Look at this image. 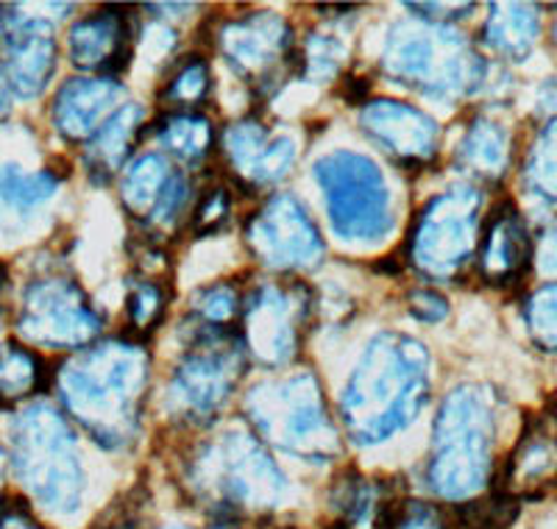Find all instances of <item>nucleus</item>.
I'll list each match as a JSON object with an SVG mask.
<instances>
[{"instance_id": "f257e3e1", "label": "nucleus", "mask_w": 557, "mask_h": 529, "mask_svg": "<svg viewBox=\"0 0 557 529\" xmlns=\"http://www.w3.org/2000/svg\"><path fill=\"white\" fill-rule=\"evenodd\" d=\"M430 398V357L405 334H380L343 393L348 435L360 446L387 441Z\"/></svg>"}, {"instance_id": "f03ea898", "label": "nucleus", "mask_w": 557, "mask_h": 529, "mask_svg": "<svg viewBox=\"0 0 557 529\" xmlns=\"http://www.w3.org/2000/svg\"><path fill=\"white\" fill-rule=\"evenodd\" d=\"M146 382V362L134 346L89 348L62 371V398L67 410L96 435L103 446L128 441L126 427L134 421L132 407Z\"/></svg>"}, {"instance_id": "7ed1b4c3", "label": "nucleus", "mask_w": 557, "mask_h": 529, "mask_svg": "<svg viewBox=\"0 0 557 529\" xmlns=\"http://www.w3.org/2000/svg\"><path fill=\"white\" fill-rule=\"evenodd\" d=\"M494 421L482 398L471 387H460L446 398L435 423V457L430 482L444 499H466L480 491L491 468Z\"/></svg>"}, {"instance_id": "20e7f679", "label": "nucleus", "mask_w": 557, "mask_h": 529, "mask_svg": "<svg viewBox=\"0 0 557 529\" xmlns=\"http://www.w3.org/2000/svg\"><path fill=\"white\" fill-rule=\"evenodd\" d=\"M332 232L346 243H376L393 229L391 193L376 162L355 151H335L315 162Z\"/></svg>"}, {"instance_id": "39448f33", "label": "nucleus", "mask_w": 557, "mask_h": 529, "mask_svg": "<svg viewBox=\"0 0 557 529\" xmlns=\"http://www.w3.org/2000/svg\"><path fill=\"white\" fill-rule=\"evenodd\" d=\"M14 468L28 491L51 513H73L82 499V466L67 423L34 407L14 429Z\"/></svg>"}, {"instance_id": "423d86ee", "label": "nucleus", "mask_w": 557, "mask_h": 529, "mask_svg": "<svg viewBox=\"0 0 557 529\" xmlns=\"http://www.w3.org/2000/svg\"><path fill=\"white\" fill-rule=\"evenodd\" d=\"M385 67L401 84L426 95H451L474 87L482 78L480 57L446 28H396L387 39Z\"/></svg>"}, {"instance_id": "0eeeda50", "label": "nucleus", "mask_w": 557, "mask_h": 529, "mask_svg": "<svg viewBox=\"0 0 557 529\" xmlns=\"http://www.w3.org/2000/svg\"><path fill=\"white\" fill-rule=\"evenodd\" d=\"M476 189H455L426 204L410 237V257L432 279H451L476 251Z\"/></svg>"}, {"instance_id": "6e6552de", "label": "nucleus", "mask_w": 557, "mask_h": 529, "mask_svg": "<svg viewBox=\"0 0 557 529\" xmlns=\"http://www.w3.org/2000/svg\"><path fill=\"white\" fill-rule=\"evenodd\" d=\"M226 62L265 93H276L282 78L305 70V53L293 45V32L276 14L257 12L228 23L221 34Z\"/></svg>"}, {"instance_id": "1a4fd4ad", "label": "nucleus", "mask_w": 557, "mask_h": 529, "mask_svg": "<svg viewBox=\"0 0 557 529\" xmlns=\"http://www.w3.org/2000/svg\"><path fill=\"white\" fill-rule=\"evenodd\" d=\"M20 332L32 343L76 348L98 334V316L89 309L78 284L67 279H39L23 296Z\"/></svg>"}, {"instance_id": "9d476101", "label": "nucleus", "mask_w": 557, "mask_h": 529, "mask_svg": "<svg viewBox=\"0 0 557 529\" xmlns=\"http://www.w3.org/2000/svg\"><path fill=\"white\" fill-rule=\"evenodd\" d=\"M248 251L268 268H310L323 251L321 234L305 207L290 196H273L246 223Z\"/></svg>"}, {"instance_id": "9b49d317", "label": "nucleus", "mask_w": 557, "mask_h": 529, "mask_svg": "<svg viewBox=\"0 0 557 529\" xmlns=\"http://www.w3.org/2000/svg\"><path fill=\"white\" fill-rule=\"evenodd\" d=\"M240 343L228 337V332L201 329L196 346L182 359L176 371L173 391L196 413H212L240 377Z\"/></svg>"}, {"instance_id": "f8f14e48", "label": "nucleus", "mask_w": 557, "mask_h": 529, "mask_svg": "<svg viewBox=\"0 0 557 529\" xmlns=\"http://www.w3.org/2000/svg\"><path fill=\"white\" fill-rule=\"evenodd\" d=\"M3 34V70L20 98H37L57 70V37L53 26L26 14H0Z\"/></svg>"}, {"instance_id": "ddd939ff", "label": "nucleus", "mask_w": 557, "mask_h": 529, "mask_svg": "<svg viewBox=\"0 0 557 529\" xmlns=\"http://www.w3.org/2000/svg\"><path fill=\"white\" fill-rule=\"evenodd\" d=\"M362 128L382 151L405 168L426 164L437 151V126L430 114L401 101H371L362 109Z\"/></svg>"}, {"instance_id": "4468645a", "label": "nucleus", "mask_w": 557, "mask_h": 529, "mask_svg": "<svg viewBox=\"0 0 557 529\" xmlns=\"http://www.w3.org/2000/svg\"><path fill=\"white\" fill-rule=\"evenodd\" d=\"M126 9L112 7L89 14L70 28V62L76 67L101 73V78H114L132 62V17Z\"/></svg>"}, {"instance_id": "2eb2a0df", "label": "nucleus", "mask_w": 557, "mask_h": 529, "mask_svg": "<svg viewBox=\"0 0 557 529\" xmlns=\"http://www.w3.org/2000/svg\"><path fill=\"white\" fill-rule=\"evenodd\" d=\"M532 259V239L524 218L510 201L494 207L480 232V273L487 284H516Z\"/></svg>"}, {"instance_id": "dca6fc26", "label": "nucleus", "mask_w": 557, "mask_h": 529, "mask_svg": "<svg viewBox=\"0 0 557 529\" xmlns=\"http://www.w3.org/2000/svg\"><path fill=\"white\" fill-rule=\"evenodd\" d=\"M123 87L114 78H70L53 98V126L70 143H84L117 112Z\"/></svg>"}, {"instance_id": "f3484780", "label": "nucleus", "mask_w": 557, "mask_h": 529, "mask_svg": "<svg viewBox=\"0 0 557 529\" xmlns=\"http://www.w3.org/2000/svg\"><path fill=\"white\" fill-rule=\"evenodd\" d=\"M223 146L237 176L248 179L251 184H273L285 179L296 159L293 139H271L257 120L235 123L223 137Z\"/></svg>"}, {"instance_id": "a211bd4d", "label": "nucleus", "mask_w": 557, "mask_h": 529, "mask_svg": "<svg viewBox=\"0 0 557 529\" xmlns=\"http://www.w3.org/2000/svg\"><path fill=\"white\" fill-rule=\"evenodd\" d=\"M296 298L282 291H260L248 304V343L268 366L293 357L296 348Z\"/></svg>"}, {"instance_id": "6ab92c4d", "label": "nucleus", "mask_w": 557, "mask_h": 529, "mask_svg": "<svg viewBox=\"0 0 557 529\" xmlns=\"http://www.w3.org/2000/svg\"><path fill=\"white\" fill-rule=\"evenodd\" d=\"M139 123H143V109L139 107H123L112 114V118L98 128V134L89 139L84 162H87L89 176L98 182H107L114 173L121 171L123 162L132 153L134 139L139 137Z\"/></svg>"}, {"instance_id": "aec40b11", "label": "nucleus", "mask_w": 557, "mask_h": 529, "mask_svg": "<svg viewBox=\"0 0 557 529\" xmlns=\"http://www.w3.org/2000/svg\"><path fill=\"white\" fill-rule=\"evenodd\" d=\"M173 173L168 168L165 157H159V153H143L139 159H134L128 164L126 176H123V187H121V198L126 204L128 212L139 221H148L151 212L157 209L159 198L165 193V187L171 184Z\"/></svg>"}, {"instance_id": "412c9836", "label": "nucleus", "mask_w": 557, "mask_h": 529, "mask_svg": "<svg viewBox=\"0 0 557 529\" xmlns=\"http://www.w3.org/2000/svg\"><path fill=\"white\" fill-rule=\"evenodd\" d=\"M541 32V20L532 7H494L485 26V42L505 57L521 59Z\"/></svg>"}, {"instance_id": "4be33fe9", "label": "nucleus", "mask_w": 557, "mask_h": 529, "mask_svg": "<svg viewBox=\"0 0 557 529\" xmlns=\"http://www.w3.org/2000/svg\"><path fill=\"white\" fill-rule=\"evenodd\" d=\"M159 143H162L165 151L173 153L178 162L196 164L212 151L215 128H212V123H209L203 114H168V118L159 123Z\"/></svg>"}, {"instance_id": "5701e85b", "label": "nucleus", "mask_w": 557, "mask_h": 529, "mask_svg": "<svg viewBox=\"0 0 557 529\" xmlns=\"http://www.w3.org/2000/svg\"><path fill=\"white\" fill-rule=\"evenodd\" d=\"M460 157L480 176H502L507 168V157H510L507 132L494 120H476V123H471L466 139H462Z\"/></svg>"}, {"instance_id": "b1692460", "label": "nucleus", "mask_w": 557, "mask_h": 529, "mask_svg": "<svg viewBox=\"0 0 557 529\" xmlns=\"http://www.w3.org/2000/svg\"><path fill=\"white\" fill-rule=\"evenodd\" d=\"M45 362L28 348L9 343L0 348V404H12L45 387Z\"/></svg>"}, {"instance_id": "393cba45", "label": "nucleus", "mask_w": 557, "mask_h": 529, "mask_svg": "<svg viewBox=\"0 0 557 529\" xmlns=\"http://www.w3.org/2000/svg\"><path fill=\"white\" fill-rule=\"evenodd\" d=\"M209 87H212V78H209L207 62L198 57H187L178 64L176 73L168 78L165 87L159 89V101L173 109L171 114L193 112L207 101Z\"/></svg>"}, {"instance_id": "a878e982", "label": "nucleus", "mask_w": 557, "mask_h": 529, "mask_svg": "<svg viewBox=\"0 0 557 529\" xmlns=\"http://www.w3.org/2000/svg\"><path fill=\"white\" fill-rule=\"evenodd\" d=\"M57 176L51 171L23 173L17 168H0V207L28 209L53 196Z\"/></svg>"}, {"instance_id": "bb28decb", "label": "nucleus", "mask_w": 557, "mask_h": 529, "mask_svg": "<svg viewBox=\"0 0 557 529\" xmlns=\"http://www.w3.org/2000/svg\"><path fill=\"white\" fill-rule=\"evenodd\" d=\"M527 184L546 201L557 204V120L546 123L527 157Z\"/></svg>"}, {"instance_id": "cd10ccee", "label": "nucleus", "mask_w": 557, "mask_h": 529, "mask_svg": "<svg viewBox=\"0 0 557 529\" xmlns=\"http://www.w3.org/2000/svg\"><path fill=\"white\" fill-rule=\"evenodd\" d=\"M516 516H519V496H513L510 491H496L494 496L457 507L460 529H510Z\"/></svg>"}, {"instance_id": "c85d7f7f", "label": "nucleus", "mask_w": 557, "mask_h": 529, "mask_svg": "<svg viewBox=\"0 0 557 529\" xmlns=\"http://www.w3.org/2000/svg\"><path fill=\"white\" fill-rule=\"evenodd\" d=\"M193 312L201 329L226 332L228 323H235V318L240 316V296L232 284H209L193 298Z\"/></svg>"}, {"instance_id": "c756f323", "label": "nucleus", "mask_w": 557, "mask_h": 529, "mask_svg": "<svg viewBox=\"0 0 557 529\" xmlns=\"http://www.w3.org/2000/svg\"><path fill=\"white\" fill-rule=\"evenodd\" d=\"M527 327H530L532 341L544 352H557V282L544 284L527 302Z\"/></svg>"}, {"instance_id": "7c9ffc66", "label": "nucleus", "mask_w": 557, "mask_h": 529, "mask_svg": "<svg viewBox=\"0 0 557 529\" xmlns=\"http://www.w3.org/2000/svg\"><path fill=\"white\" fill-rule=\"evenodd\" d=\"M168 298H171V293H168V282H162V279L134 282L132 298H128V316H132L134 327L139 332H151L165 316Z\"/></svg>"}, {"instance_id": "2f4dec72", "label": "nucleus", "mask_w": 557, "mask_h": 529, "mask_svg": "<svg viewBox=\"0 0 557 529\" xmlns=\"http://www.w3.org/2000/svg\"><path fill=\"white\" fill-rule=\"evenodd\" d=\"M232 218V193L226 187H209L203 189L201 201L193 209V234L196 237H209L228 226Z\"/></svg>"}, {"instance_id": "473e14b6", "label": "nucleus", "mask_w": 557, "mask_h": 529, "mask_svg": "<svg viewBox=\"0 0 557 529\" xmlns=\"http://www.w3.org/2000/svg\"><path fill=\"white\" fill-rule=\"evenodd\" d=\"M187 189H190V182L184 179V173H173L171 184L165 187L162 198H159L157 209L148 218V226L153 229H168L178 221V214H182L184 201H187Z\"/></svg>"}, {"instance_id": "72a5a7b5", "label": "nucleus", "mask_w": 557, "mask_h": 529, "mask_svg": "<svg viewBox=\"0 0 557 529\" xmlns=\"http://www.w3.org/2000/svg\"><path fill=\"white\" fill-rule=\"evenodd\" d=\"M305 53V70H312L318 76H332L341 70L343 62V45L332 42L326 37H318L312 39L310 51H301Z\"/></svg>"}, {"instance_id": "f704fd0d", "label": "nucleus", "mask_w": 557, "mask_h": 529, "mask_svg": "<svg viewBox=\"0 0 557 529\" xmlns=\"http://www.w3.org/2000/svg\"><path fill=\"white\" fill-rule=\"evenodd\" d=\"M407 307H410L412 316L424 323H437L449 316V302L437 291H430V287H421V291H412L407 296Z\"/></svg>"}, {"instance_id": "c9c22d12", "label": "nucleus", "mask_w": 557, "mask_h": 529, "mask_svg": "<svg viewBox=\"0 0 557 529\" xmlns=\"http://www.w3.org/2000/svg\"><path fill=\"white\" fill-rule=\"evenodd\" d=\"M393 529H444V521H441L437 510L430 507V504L410 502L405 504V510L396 518Z\"/></svg>"}, {"instance_id": "e433bc0d", "label": "nucleus", "mask_w": 557, "mask_h": 529, "mask_svg": "<svg viewBox=\"0 0 557 529\" xmlns=\"http://www.w3.org/2000/svg\"><path fill=\"white\" fill-rule=\"evenodd\" d=\"M9 112V82L7 70H3V59H0V114Z\"/></svg>"}, {"instance_id": "4c0bfd02", "label": "nucleus", "mask_w": 557, "mask_h": 529, "mask_svg": "<svg viewBox=\"0 0 557 529\" xmlns=\"http://www.w3.org/2000/svg\"><path fill=\"white\" fill-rule=\"evenodd\" d=\"M218 529H232V527H218Z\"/></svg>"}, {"instance_id": "58836bf2", "label": "nucleus", "mask_w": 557, "mask_h": 529, "mask_svg": "<svg viewBox=\"0 0 557 529\" xmlns=\"http://www.w3.org/2000/svg\"><path fill=\"white\" fill-rule=\"evenodd\" d=\"M290 529H293V527H290Z\"/></svg>"}]
</instances>
